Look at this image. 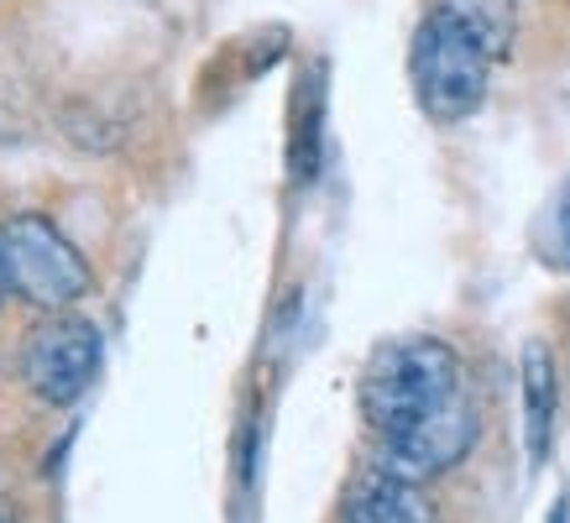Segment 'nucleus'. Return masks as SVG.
<instances>
[{
    "label": "nucleus",
    "mask_w": 570,
    "mask_h": 523,
    "mask_svg": "<svg viewBox=\"0 0 570 523\" xmlns=\"http://www.w3.org/2000/svg\"><path fill=\"white\" fill-rule=\"evenodd\" d=\"M466 398L471 393H466L461 356L445 341H434V335L382 346L362 377V414L382 445L414 435V430L434 424L440 414H450L455 403Z\"/></svg>",
    "instance_id": "nucleus-1"
},
{
    "label": "nucleus",
    "mask_w": 570,
    "mask_h": 523,
    "mask_svg": "<svg viewBox=\"0 0 570 523\" xmlns=\"http://www.w3.org/2000/svg\"><path fill=\"white\" fill-rule=\"evenodd\" d=\"M502 52L471 27L450 0H440L430 17L419 21L414 52H409V73H414V100L419 110L440 126H455L476 116L487 100V79Z\"/></svg>",
    "instance_id": "nucleus-2"
},
{
    "label": "nucleus",
    "mask_w": 570,
    "mask_h": 523,
    "mask_svg": "<svg viewBox=\"0 0 570 523\" xmlns=\"http://www.w3.org/2000/svg\"><path fill=\"white\" fill-rule=\"evenodd\" d=\"M0 251H6L11 294H21L37 309H69L95 288L89 262L48 215H11L0 226Z\"/></svg>",
    "instance_id": "nucleus-3"
},
{
    "label": "nucleus",
    "mask_w": 570,
    "mask_h": 523,
    "mask_svg": "<svg viewBox=\"0 0 570 523\" xmlns=\"http://www.w3.org/2000/svg\"><path fill=\"white\" fill-rule=\"evenodd\" d=\"M100 372V330L79 314H52L32 330L21 351V377L32 387V398L63 408L95 383Z\"/></svg>",
    "instance_id": "nucleus-4"
},
{
    "label": "nucleus",
    "mask_w": 570,
    "mask_h": 523,
    "mask_svg": "<svg viewBox=\"0 0 570 523\" xmlns=\"http://www.w3.org/2000/svg\"><path fill=\"white\" fill-rule=\"evenodd\" d=\"M341 523H440V519H434V503L424 497V482L397 476L387 466H372L346 492Z\"/></svg>",
    "instance_id": "nucleus-5"
},
{
    "label": "nucleus",
    "mask_w": 570,
    "mask_h": 523,
    "mask_svg": "<svg viewBox=\"0 0 570 523\" xmlns=\"http://www.w3.org/2000/svg\"><path fill=\"white\" fill-rule=\"evenodd\" d=\"M554 408H560V383H554V362L544 346L523 351V424H529V455L544 461L554 435Z\"/></svg>",
    "instance_id": "nucleus-6"
},
{
    "label": "nucleus",
    "mask_w": 570,
    "mask_h": 523,
    "mask_svg": "<svg viewBox=\"0 0 570 523\" xmlns=\"http://www.w3.org/2000/svg\"><path fill=\"white\" fill-rule=\"evenodd\" d=\"M554 236H560V251L570 257V184L560 194V209H554Z\"/></svg>",
    "instance_id": "nucleus-7"
},
{
    "label": "nucleus",
    "mask_w": 570,
    "mask_h": 523,
    "mask_svg": "<svg viewBox=\"0 0 570 523\" xmlns=\"http://www.w3.org/2000/svg\"><path fill=\"white\" fill-rule=\"evenodd\" d=\"M6 294H11V273H6V251H0V304H6Z\"/></svg>",
    "instance_id": "nucleus-8"
},
{
    "label": "nucleus",
    "mask_w": 570,
    "mask_h": 523,
    "mask_svg": "<svg viewBox=\"0 0 570 523\" xmlns=\"http://www.w3.org/2000/svg\"><path fill=\"white\" fill-rule=\"evenodd\" d=\"M0 523H17V519H11V513H6V507H0Z\"/></svg>",
    "instance_id": "nucleus-9"
}]
</instances>
